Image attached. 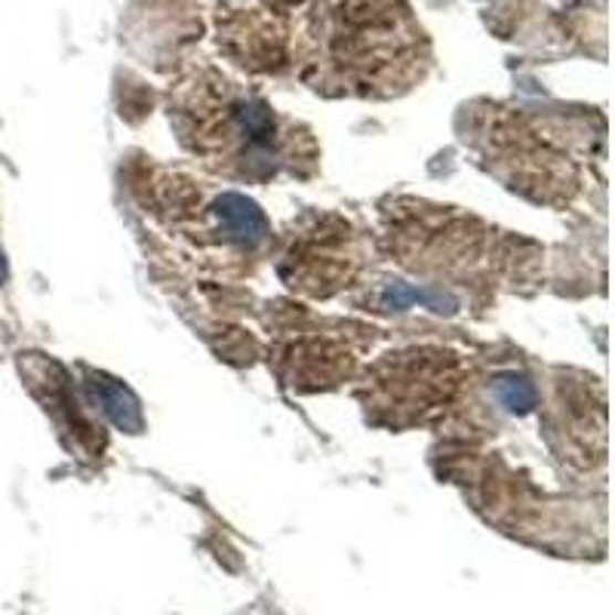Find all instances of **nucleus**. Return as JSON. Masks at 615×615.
Instances as JSON below:
<instances>
[{
	"label": "nucleus",
	"mask_w": 615,
	"mask_h": 615,
	"mask_svg": "<svg viewBox=\"0 0 615 615\" xmlns=\"http://www.w3.org/2000/svg\"><path fill=\"white\" fill-rule=\"evenodd\" d=\"M305 77L336 96H394L428 71V41L404 0H317Z\"/></svg>",
	"instance_id": "nucleus-1"
},
{
	"label": "nucleus",
	"mask_w": 615,
	"mask_h": 615,
	"mask_svg": "<svg viewBox=\"0 0 615 615\" xmlns=\"http://www.w3.org/2000/svg\"><path fill=\"white\" fill-rule=\"evenodd\" d=\"M179 139L207 167L228 176H274L278 169L311 164L308 136L283 133L278 117L259 96L243 93L222 74H200L179 86L169 105Z\"/></svg>",
	"instance_id": "nucleus-2"
},
{
	"label": "nucleus",
	"mask_w": 615,
	"mask_h": 615,
	"mask_svg": "<svg viewBox=\"0 0 615 615\" xmlns=\"http://www.w3.org/2000/svg\"><path fill=\"white\" fill-rule=\"evenodd\" d=\"M447 354H425L409 351L397 354L388 364H382L373 373V406L392 413V421H413L447 404L456 388L452 366L444 361Z\"/></svg>",
	"instance_id": "nucleus-3"
},
{
	"label": "nucleus",
	"mask_w": 615,
	"mask_h": 615,
	"mask_svg": "<svg viewBox=\"0 0 615 615\" xmlns=\"http://www.w3.org/2000/svg\"><path fill=\"white\" fill-rule=\"evenodd\" d=\"M293 265V271H283L293 290H302L308 295H330L348 286L357 256L351 247L348 222H338V228H314L308 238L293 243L283 268Z\"/></svg>",
	"instance_id": "nucleus-4"
},
{
	"label": "nucleus",
	"mask_w": 615,
	"mask_h": 615,
	"mask_svg": "<svg viewBox=\"0 0 615 615\" xmlns=\"http://www.w3.org/2000/svg\"><path fill=\"white\" fill-rule=\"evenodd\" d=\"M219 43L250 71H278L286 62V31L271 15L247 13L219 19Z\"/></svg>",
	"instance_id": "nucleus-5"
},
{
	"label": "nucleus",
	"mask_w": 615,
	"mask_h": 615,
	"mask_svg": "<svg viewBox=\"0 0 615 615\" xmlns=\"http://www.w3.org/2000/svg\"><path fill=\"white\" fill-rule=\"evenodd\" d=\"M0 280H3V259H0Z\"/></svg>",
	"instance_id": "nucleus-6"
}]
</instances>
